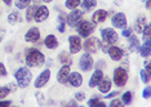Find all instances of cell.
Returning <instances> with one entry per match:
<instances>
[{
    "instance_id": "cell-1",
    "label": "cell",
    "mask_w": 151,
    "mask_h": 107,
    "mask_svg": "<svg viewBox=\"0 0 151 107\" xmlns=\"http://www.w3.org/2000/svg\"><path fill=\"white\" fill-rule=\"evenodd\" d=\"M45 62V57L40 50L37 49H30L27 52V56H26V63L29 67H40L44 65Z\"/></svg>"
},
{
    "instance_id": "cell-2",
    "label": "cell",
    "mask_w": 151,
    "mask_h": 107,
    "mask_svg": "<svg viewBox=\"0 0 151 107\" xmlns=\"http://www.w3.org/2000/svg\"><path fill=\"white\" fill-rule=\"evenodd\" d=\"M14 78L17 80V85H18L19 88H26V87H29V84L31 83L32 74L27 67H21L16 71Z\"/></svg>"
},
{
    "instance_id": "cell-3",
    "label": "cell",
    "mask_w": 151,
    "mask_h": 107,
    "mask_svg": "<svg viewBox=\"0 0 151 107\" xmlns=\"http://www.w3.org/2000/svg\"><path fill=\"white\" fill-rule=\"evenodd\" d=\"M96 25L93 22H88V21H80L76 25V30L79 32V35L81 37H88L92 32L94 31Z\"/></svg>"
},
{
    "instance_id": "cell-4",
    "label": "cell",
    "mask_w": 151,
    "mask_h": 107,
    "mask_svg": "<svg viewBox=\"0 0 151 107\" xmlns=\"http://www.w3.org/2000/svg\"><path fill=\"white\" fill-rule=\"evenodd\" d=\"M128 81V72L124 67H118L114 70V83L116 87H124Z\"/></svg>"
},
{
    "instance_id": "cell-5",
    "label": "cell",
    "mask_w": 151,
    "mask_h": 107,
    "mask_svg": "<svg viewBox=\"0 0 151 107\" xmlns=\"http://www.w3.org/2000/svg\"><path fill=\"white\" fill-rule=\"evenodd\" d=\"M101 36L105 43H107L109 45H112V44H115L118 41V34H116V31L114 29H110V27L109 29L101 30Z\"/></svg>"
},
{
    "instance_id": "cell-6",
    "label": "cell",
    "mask_w": 151,
    "mask_h": 107,
    "mask_svg": "<svg viewBox=\"0 0 151 107\" xmlns=\"http://www.w3.org/2000/svg\"><path fill=\"white\" fill-rule=\"evenodd\" d=\"M99 48H101V41H99L97 37H91V39H88L85 40V43H84V49L87 50V53H96Z\"/></svg>"
},
{
    "instance_id": "cell-7",
    "label": "cell",
    "mask_w": 151,
    "mask_h": 107,
    "mask_svg": "<svg viewBox=\"0 0 151 107\" xmlns=\"http://www.w3.org/2000/svg\"><path fill=\"white\" fill-rule=\"evenodd\" d=\"M84 13L79 9H74L70 14L67 16V25L70 27H76V25L80 22L81 17H83Z\"/></svg>"
},
{
    "instance_id": "cell-8",
    "label": "cell",
    "mask_w": 151,
    "mask_h": 107,
    "mask_svg": "<svg viewBox=\"0 0 151 107\" xmlns=\"http://www.w3.org/2000/svg\"><path fill=\"white\" fill-rule=\"evenodd\" d=\"M48 17H49V9H48L45 5L37 6L35 10V14H34V19H35L37 23H40V22H44Z\"/></svg>"
},
{
    "instance_id": "cell-9",
    "label": "cell",
    "mask_w": 151,
    "mask_h": 107,
    "mask_svg": "<svg viewBox=\"0 0 151 107\" xmlns=\"http://www.w3.org/2000/svg\"><path fill=\"white\" fill-rule=\"evenodd\" d=\"M79 67L83 71H89L92 67H93V58L89 53H85L80 57V61H79Z\"/></svg>"
},
{
    "instance_id": "cell-10",
    "label": "cell",
    "mask_w": 151,
    "mask_h": 107,
    "mask_svg": "<svg viewBox=\"0 0 151 107\" xmlns=\"http://www.w3.org/2000/svg\"><path fill=\"white\" fill-rule=\"evenodd\" d=\"M49 79H50V70H44L42 74L39 75V76L36 78V80H35V88H43L44 85L47 84L48 81H49Z\"/></svg>"
},
{
    "instance_id": "cell-11",
    "label": "cell",
    "mask_w": 151,
    "mask_h": 107,
    "mask_svg": "<svg viewBox=\"0 0 151 107\" xmlns=\"http://www.w3.org/2000/svg\"><path fill=\"white\" fill-rule=\"evenodd\" d=\"M112 26L116 29H125L127 26V17L124 13H116L112 17Z\"/></svg>"
},
{
    "instance_id": "cell-12",
    "label": "cell",
    "mask_w": 151,
    "mask_h": 107,
    "mask_svg": "<svg viewBox=\"0 0 151 107\" xmlns=\"http://www.w3.org/2000/svg\"><path fill=\"white\" fill-rule=\"evenodd\" d=\"M68 75H70V65H63L57 74V80L61 84H66L68 81Z\"/></svg>"
},
{
    "instance_id": "cell-13",
    "label": "cell",
    "mask_w": 151,
    "mask_h": 107,
    "mask_svg": "<svg viewBox=\"0 0 151 107\" xmlns=\"http://www.w3.org/2000/svg\"><path fill=\"white\" fill-rule=\"evenodd\" d=\"M68 44H70V53H78L81 49V40L79 36H70L68 37Z\"/></svg>"
},
{
    "instance_id": "cell-14",
    "label": "cell",
    "mask_w": 151,
    "mask_h": 107,
    "mask_svg": "<svg viewBox=\"0 0 151 107\" xmlns=\"http://www.w3.org/2000/svg\"><path fill=\"white\" fill-rule=\"evenodd\" d=\"M39 39H40V31L36 27L30 29L25 35V40L27 43H36V41H39Z\"/></svg>"
},
{
    "instance_id": "cell-15",
    "label": "cell",
    "mask_w": 151,
    "mask_h": 107,
    "mask_svg": "<svg viewBox=\"0 0 151 107\" xmlns=\"http://www.w3.org/2000/svg\"><path fill=\"white\" fill-rule=\"evenodd\" d=\"M107 53L110 58H111L112 61H120L123 58V56H124V52H123V49H120L119 47H114V45H110V48L107 49Z\"/></svg>"
},
{
    "instance_id": "cell-16",
    "label": "cell",
    "mask_w": 151,
    "mask_h": 107,
    "mask_svg": "<svg viewBox=\"0 0 151 107\" xmlns=\"http://www.w3.org/2000/svg\"><path fill=\"white\" fill-rule=\"evenodd\" d=\"M68 81H70V84L75 88L81 87V84H83V76H81L79 72H70V75H68Z\"/></svg>"
},
{
    "instance_id": "cell-17",
    "label": "cell",
    "mask_w": 151,
    "mask_h": 107,
    "mask_svg": "<svg viewBox=\"0 0 151 107\" xmlns=\"http://www.w3.org/2000/svg\"><path fill=\"white\" fill-rule=\"evenodd\" d=\"M102 78H104V72H102V70H99V68H97L93 75L91 76V80H89V87L91 88H94L98 85V83L102 80Z\"/></svg>"
},
{
    "instance_id": "cell-18",
    "label": "cell",
    "mask_w": 151,
    "mask_h": 107,
    "mask_svg": "<svg viewBox=\"0 0 151 107\" xmlns=\"http://www.w3.org/2000/svg\"><path fill=\"white\" fill-rule=\"evenodd\" d=\"M106 18H107V12L104 9H98V10H96L93 13V16H92V22L101 23V22H104Z\"/></svg>"
},
{
    "instance_id": "cell-19",
    "label": "cell",
    "mask_w": 151,
    "mask_h": 107,
    "mask_svg": "<svg viewBox=\"0 0 151 107\" xmlns=\"http://www.w3.org/2000/svg\"><path fill=\"white\" fill-rule=\"evenodd\" d=\"M98 89H99V92L101 93H109L110 90H111V80L107 78H102V80L98 83Z\"/></svg>"
},
{
    "instance_id": "cell-20",
    "label": "cell",
    "mask_w": 151,
    "mask_h": 107,
    "mask_svg": "<svg viewBox=\"0 0 151 107\" xmlns=\"http://www.w3.org/2000/svg\"><path fill=\"white\" fill-rule=\"evenodd\" d=\"M44 44H45V47L48 49H56L58 45V41L54 35H48L45 37V40H44Z\"/></svg>"
},
{
    "instance_id": "cell-21",
    "label": "cell",
    "mask_w": 151,
    "mask_h": 107,
    "mask_svg": "<svg viewBox=\"0 0 151 107\" xmlns=\"http://www.w3.org/2000/svg\"><path fill=\"white\" fill-rule=\"evenodd\" d=\"M145 26H146V17L141 14V16H138V18H137V21H136V31L138 34H141Z\"/></svg>"
},
{
    "instance_id": "cell-22",
    "label": "cell",
    "mask_w": 151,
    "mask_h": 107,
    "mask_svg": "<svg viewBox=\"0 0 151 107\" xmlns=\"http://www.w3.org/2000/svg\"><path fill=\"white\" fill-rule=\"evenodd\" d=\"M139 48V53L142 57H149L150 56V39H146V41L142 44Z\"/></svg>"
},
{
    "instance_id": "cell-23",
    "label": "cell",
    "mask_w": 151,
    "mask_h": 107,
    "mask_svg": "<svg viewBox=\"0 0 151 107\" xmlns=\"http://www.w3.org/2000/svg\"><path fill=\"white\" fill-rule=\"evenodd\" d=\"M22 18L19 17V13L16 12V10H13V12H11V14L8 16V22L11 23V25H14V23L17 22H21Z\"/></svg>"
},
{
    "instance_id": "cell-24",
    "label": "cell",
    "mask_w": 151,
    "mask_h": 107,
    "mask_svg": "<svg viewBox=\"0 0 151 107\" xmlns=\"http://www.w3.org/2000/svg\"><path fill=\"white\" fill-rule=\"evenodd\" d=\"M138 47H139V41H138V39H137V36L130 35L129 36V49L132 52H134Z\"/></svg>"
},
{
    "instance_id": "cell-25",
    "label": "cell",
    "mask_w": 151,
    "mask_h": 107,
    "mask_svg": "<svg viewBox=\"0 0 151 107\" xmlns=\"http://www.w3.org/2000/svg\"><path fill=\"white\" fill-rule=\"evenodd\" d=\"M81 5H83L84 9L91 10L97 5V0H83V1H81Z\"/></svg>"
},
{
    "instance_id": "cell-26",
    "label": "cell",
    "mask_w": 151,
    "mask_h": 107,
    "mask_svg": "<svg viewBox=\"0 0 151 107\" xmlns=\"http://www.w3.org/2000/svg\"><path fill=\"white\" fill-rule=\"evenodd\" d=\"M58 60H60V62H62L63 65H71V62H73V60H71V57L68 56L67 53H65V52H62V53L60 54Z\"/></svg>"
},
{
    "instance_id": "cell-27",
    "label": "cell",
    "mask_w": 151,
    "mask_h": 107,
    "mask_svg": "<svg viewBox=\"0 0 151 107\" xmlns=\"http://www.w3.org/2000/svg\"><path fill=\"white\" fill-rule=\"evenodd\" d=\"M32 0H16V6L18 9H26L27 6L31 4Z\"/></svg>"
},
{
    "instance_id": "cell-28",
    "label": "cell",
    "mask_w": 151,
    "mask_h": 107,
    "mask_svg": "<svg viewBox=\"0 0 151 107\" xmlns=\"http://www.w3.org/2000/svg\"><path fill=\"white\" fill-rule=\"evenodd\" d=\"M35 10H36V6H34V5H29V6H27V10H26V19L29 21V22L34 18Z\"/></svg>"
},
{
    "instance_id": "cell-29",
    "label": "cell",
    "mask_w": 151,
    "mask_h": 107,
    "mask_svg": "<svg viewBox=\"0 0 151 107\" xmlns=\"http://www.w3.org/2000/svg\"><path fill=\"white\" fill-rule=\"evenodd\" d=\"M65 5H66V8H68V9H76L78 6L80 5V0H66Z\"/></svg>"
},
{
    "instance_id": "cell-30",
    "label": "cell",
    "mask_w": 151,
    "mask_h": 107,
    "mask_svg": "<svg viewBox=\"0 0 151 107\" xmlns=\"http://www.w3.org/2000/svg\"><path fill=\"white\" fill-rule=\"evenodd\" d=\"M132 97H133L132 92H125L122 97V102L124 103V105H129V103L132 102Z\"/></svg>"
},
{
    "instance_id": "cell-31",
    "label": "cell",
    "mask_w": 151,
    "mask_h": 107,
    "mask_svg": "<svg viewBox=\"0 0 151 107\" xmlns=\"http://www.w3.org/2000/svg\"><path fill=\"white\" fill-rule=\"evenodd\" d=\"M88 106H98V107H105L106 105L104 102H101L99 98H92L88 101Z\"/></svg>"
},
{
    "instance_id": "cell-32",
    "label": "cell",
    "mask_w": 151,
    "mask_h": 107,
    "mask_svg": "<svg viewBox=\"0 0 151 107\" xmlns=\"http://www.w3.org/2000/svg\"><path fill=\"white\" fill-rule=\"evenodd\" d=\"M139 75H141V80H142V83H145V84H147V83L150 81V74H149L147 71H145V70H141Z\"/></svg>"
},
{
    "instance_id": "cell-33",
    "label": "cell",
    "mask_w": 151,
    "mask_h": 107,
    "mask_svg": "<svg viewBox=\"0 0 151 107\" xmlns=\"http://www.w3.org/2000/svg\"><path fill=\"white\" fill-rule=\"evenodd\" d=\"M9 93H11V90H9L8 87H0V99L5 98Z\"/></svg>"
},
{
    "instance_id": "cell-34",
    "label": "cell",
    "mask_w": 151,
    "mask_h": 107,
    "mask_svg": "<svg viewBox=\"0 0 151 107\" xmlns=\"http://www.w3.org/2000/svg\"><path fill=\"white\" fill-rule=\"evenodd\" d=\"M142 34H143V36H145V39H150V25L146 23V26L143 27V30H142Z\"/></svg>"
},
{
    "instance_id": "cell-35",
    "label": "cell",
    "mask_w": 151,
    "mask_h": 107,
    "mask_svg": "<svg viewBox=\"0 0 151 107\" xmlns=\"http://www.w3.org/2000/svg\"><path fill=\"white\" fill-rule=\"evenodd\" d=\"M75 99H76V101H84L85 99V93L84 92H78L76 94H75Z\"/></svg>"
},
{
    "instance_id": "cell-36",
    "label": "cell",
    "mask_w": 151,
    "mask_h": 107,
    "mask_svg": "<svg viewBox=\"0 0 151 107\" xmlns=\"http://www.w3.org/2000/svg\"><path fill=\"white\" fill-rule=\"evenodd\" d=\"M123 105H124V103H123L122 101H120V99H114V101H112L111 103H110V106H111V107H118V106L122 107Z\"/></svg>"
},
{
    "instance_id": "cell-37",
    "label": "cell",
    "mask_w": 151,
    "mask_h": 107,
    "mask_svg": "<svg viewBox=\"0 0 151 107\" xmlns=\"http://www.w3.org/2000/svg\"><path fill=\"white\" fill-rule=\"evenodd\" d=\"M5 75H6V70H5V66H4V65H3L1 63V62H0V76H5Z\"/></svg>"
},
{
    "instance_id": "cell-38",
    "label": "cell",
    "mask_w": 151,
    "mask_h": 107,
    "mask_svg": "<svg viewBox=\"0 0 151 107\" xmlns=\"http://www.w3.org/2000/svg\"><path fill=\"white\" fill-rule=\"evenodd\" d=\"M123 36H125V37H129L130 35H132V29H124L123 30Z\"/></svg>"
},
{
    "instance_id": "cell-39",
    "label": "cell",
    "mask_w": 151,
    "mask_h": 107,
    "mask_svg": "<svg viewBox=\"0 0 151 107\" xmlns=\"http://www.w3.org/2000/svg\"><path fill=\"white\" fill-rule=\"evenodd\" d=\"M58 21H60V25H58V30L61 31V32H63L65 31V22L62 18H58Z\"/></svg>"
},
{
    "instance_id": "cell-40",
    "label": "cell",
    "mask_w": 151,
    "mask_h": 107,
    "mask_svg": "<svg viewBox=\"0 0 151 107\" xmlns=\"http://www.w3.org/2000/svg\"><path fill=\"white\" fill-rule=\"evenodd\" d=\"M150 97V87H146L145 89H143V98H149Z\"/></svg>"
},
{
    "instance_id": "cell-41",
    "label": "cell",
    "mask_w": 151,
    "mask_h": 107,
    "mask_svg": "<svg viewBox=\"0 0 151 107\" xmlns=\"http://www.w3.org/2000/svg\"><path fill=\"white\" fill-rule=\"evenodd\" d=\"M119 93L118 92H111V93H109L107 96H106L105 98H107V99H111V98H114V97H116V96H118Z\"/></svg>"
},
{
    "instance_id": "cell-42",
    "label": "cell",
    "mask_w": 151,
    "mask_h": 107,
    "mask_svg": "<svg viewBox=\"0 0 151 107\" xmlns=\"http://www.w3.org/2000/svg\"><path fill=\"white\" fill-rule=\"evenodd\" d=\"M17 87H18V85H16L14 83H11V84L8 85V88H9V90H11V92H14L17 89Z\"/></svg>"
},
{
    "instance_id": "cell-43",
    "label": "cell",
    "mask_w": 151,
    "mask_h": 107,
    "mask_svg": "<svg viewBox=\"0 0 151 107\" xmlns=\"http://www.w3.org/2000/svg\"><path fill=\"white\" fill-rule=\"evenodd\" d=\"M145 68H146V71L150 74V61H146L145 62Z\"/></svg>"
},
{
    "instance_id": "cell-44",
    "label": "cell",
    "mask_w": 151,
    "mask_h": 107,
    "mask_svg": "<svg viewBox=\"0 0 151 107\" xmlns=\"http://www.w3.org/2000/svg\"><path fill=\"white\" fill-rule=\"evenodd\" d=\"M11 101H0V106H9Z\"/></svg>"
},
{
    "instance_id": "cell-45",
    "label": "cell",
    "mask_w": 151,
    "mask_h": 107,
    "mask_svg": "<svg viewBox=\"0 0 151 107\" xmlns=\"http://www.w3.org/2000/svg\"><path fill=\"white\" fill-rule=\"evenodd\" d=\"M104 65H105V61H98V62H97V66H96V67H97V68L104 67Z\"/></svg>"
},
{
    "instance_id": "cell-46",
    "label": "cell",
    "mask_w": 151,
    "mask_h": 107,
    "mask_svg": "<svg viewBox=\"0 0 151 107\" xmlns=\"http://www.w3.org/2000/svg\"><path fill=\"white\" fill-rule=\"evenodd\" d=\"M3 1H4L6 5H11L12 4V0H3Z\"/></svg>"
},
{
    "instance_id": "cell-47",
    "label": "cell",
    "mask_w": 151,
    "mask_h": 107,
    "mask_svg": "<svg viewBox=\"0 0 151 107\" xmlns=\"http://www.w3.org/2000/svg\"><path fill=\"white\" fill-rule=\"evenodd\" d=\"M3 35H4V31L0 30V41H1V39H3Z\"/></svg>"
},
{
    "instance_id": "cell-48",
    "label": "cell",
    "mask_w": 151,
    "mask_h": 107,
    "mask_svg": "<svg viewBox=\"0 0 151 107\" xmlns=\"http://www.w3.org/2000/svg\"><path fill=\"white\" fill-rule=\"evenodd\" d=\"M150 3H151L150 0H147V1H146V8H147V9H150Z\"/></svg>"
},
{
    "instance_id": "cell-49",
    "label": "cell",
    "mask_w": 151,
    "mask_h": 107,
    "mask_svg": "<svg viewBox=\"0 0 151 107\" xmlns=\"http://www.w3.org/2000/svg\"><path fill=\"white\" fill-rule=\"evenodd\" d=\"M43 1H45V3H50V1H53V0H43Z\"/></svg>"
}]
</instances>
